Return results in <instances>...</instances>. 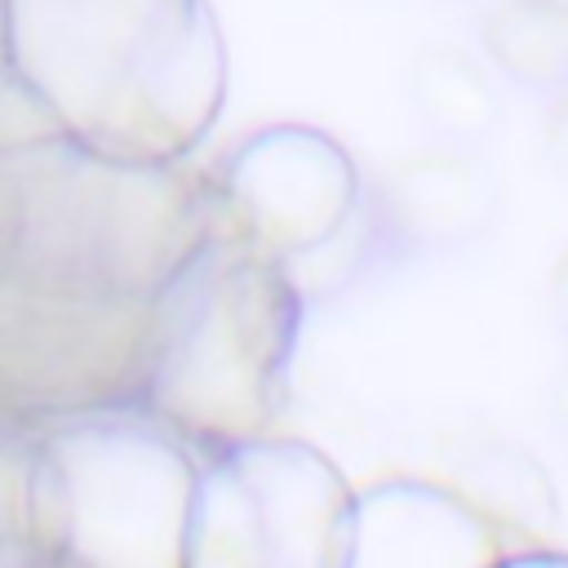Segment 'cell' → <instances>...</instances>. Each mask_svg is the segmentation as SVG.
Returning <instances> with one entry per match:
<instances>
[{
  "instance_id": "obj_1",
  "label": "cell",
  "mask_w": 568,
  "mask_h": 568,
  "mask_svg": "<svg viewBox=\"0 0 568 568\" xmlns=\"http://www.w3.org/2000/svg\"><path fill=\"white\" fill-rule=\"evenodd\" d=\"M9 62L58 124L115 160H186L226 102L209 0H4Z\"/></svg>"
},
{
  "instance_id": "obj_2",
  "label": "cell",
  "mask_w": 568,
  "mask_h": 568,
  "mask_svg": "<svg viewBox=\"0 0 568 568\" xmlns=\"http://www.w3.org/2000/svg\"><path fill=\"white\" fill-rule=\"evenodd\" d=\"M209 231L213 182L182 160H115L67 133L0 155L4 280L155 297Z\"/></svg>"
},
{
  "instance_id": "obj_3",
  "label": "cell",
  "mask_w": 568,
  "mask_h": 568,
  "mask_svg": "<svg viewBox=\"0 0 568 568\" xmlns=\"http://www.w3.org/2000/svg\"><path fill=\"white\" fill-rule=\"evenodd\" d=\"M302 311L284 262L213 204L209 240L155 293L138 404L200 457L275 435Z\"/></svg>"
},
{
  "instance_id": "obj_4",
  "label": "cell",
  "mask_w": 568,
  "mask_h": 568,
  "mask_svg": "<svg viewBox=\"0 0 568 568\" xmlns=\"http://www.w3.org/2000/svg\"><path fill=\"white\" fill-rule=\"evenodd\" d=\"M200 462L142 404L40 417L31 546L58 568H186Z\"/></svg>"
},
{
  "instance_id": "obj_5",
  "label": "cell",
  "mask_w": 568,
  "mask_h": 568,
  "mask_svg": "<svg viewBox=\"0 0 568 568\" xmlns=\"http://www.w3.org/2000/svg\"><path fill=\"white\" fill-rule=\"evenodd\" d=\"M355 493L306 439L262 435L200 462L186 568H342Z\"/></svg>"
},
{
  "instance_id": "obj_6",
  "label": "cell",
  "mask_w": 568,
  "mask_h": 568,
  "mask_svg": "<svg viewBox=\"0 0 568 568\" xmlns=\"http://www.w3.org/2000/svg\"><path fill=\"white\" fill-rule=\"evenodd\" d=\"M155 297L58 293L0 275V404L62 417L138 404Z\"/></svg>"
},
{
  "instance_id": "obj_7",
  "label": "cell",
  "mask_w": 568,
  "mask_h": 568,
  "mask_svg": "<svg viewBox=\"0 0 568 568\" xmlns=\"http://www.w3.org/2000/svg\"><path fill=\"white\" fill-rule=\"evenodd\" d=\"M217 213L280 262L328 240L364 200L351 151L315 124H266L213 169Z\"/></svg>"
},
{
  "instance_id": "obj_8",
  "label": "cell",
  "mask_w": 568,
  "mask_h": 568,
  "mask_svg": "<svg viewBox=\"0 0 568 568\" xmlns=\"http://www.w3.org/2000/svg\"><path fill=\"white\" fill-rule=\"evenodd\" d=\"M390 257L457 253L501 222V178L479 146L430 142L364 182Z\"/></svg>"
},
{
  "instance_id": "obj_9",
  "label": "cell",
  "mask_w": 568,
  "mask_h": 568,
  "mask_svg": "<svg viewBox=\"0 0 568 568\" xmlns=\"http://www.w3.org/2000/svg\"><path fill=\"white\" fill-rule=\"evenodd\" d=\"M493 528L453 493L390 479L355 493L342 568H493Z\"/></svg>"
},
{
  "instance_id": "obj_10",
  "label": "cell",
  "mask_w": 568,
  "mask_h": 568,
  "mask_svg": "<svg viewBox=\"0 0 568 568\" xmlns=\"http://www.w3.org/2000/svg\"><path fill=\"white\" fill-rule=\"evenodd\" d=\"M408 102L435 142L479 146L497 133L506 102L493 80V67L462 44L430 40L408 58Z\"/></svg>"
},
{
  "instance_id": "obj_11",
  "label": "cell",
  "mask_w": 568,
  "mask_h": 568,
  "mask_svg": "<svg viewBox=\"0 0 568 568\" xmlns=\"http://www.w3.org/2000/svg\"><path fill=\"white\" fill-rule=\"evenodd\" d=\"M484 62L541 102L568 89V0H488L475 18Z\"/></svg>"
},
{
  "instance_id": "obj_12",
  "label": "cell",
  "mask_w": 568,
  "mask_h": 568,
  "mask_svg": "<svg viewBox=\"0 0 568 568\" xmlns=\"http://www.w3.org/2000/svg\"><path fill=\"white\" fill-rule=\"evenodd\" d=\"M382 262H395V257H390V244L382 235V222H377L373 200H368V186H364V200L355 204V213L328 240H320V244L284 257V271H288L293 288H297V297L306 306V302L337 297L342 288H351L355 280H364Z\"/></svg>"
},
{
  "instance_id": "obj_13",
  "label": "cell",
  "mask_w": 568,
  "mask_h": 568,
  "mask_svg": "<svg viewBox=\"0 0 568 568\" xmlns=\"http://www.w3.org/2000/svg\"><path fill=\"white\" fill-rule=\"evenodd\" d=\"M31 457L36 422L0 408V550L31 541Z\"/></svg>"
},
{
  "instance_id": "obj_14",
  "label": "cell",
  "mask_w": 568,
  "mask_h": 568,
  "mask_svg": "<svg viewBox=\"0 0 568 568\" xmlns=\"http://www.w3.org/2000/svg\"><path fill=\"white\" fill-rule=\"evenodd\" d=\"M67 129L58 124V115L44 106V98L9 67L0 75V155H13V151H27V146H40L49 138H62ZM71 138V133H67Z\"/></svg>"
},
{
  "instance_id": "obj_15",
  "label": "cell",
  "mask_w": 568,
  "mask_h": 568,
  "mask_svg": "<svg viewBox=\"0 0 568 568\" xmlns=\"http://www.w3.org/2000/svg\"><path fill=\"white\" fill-rule=\"evenodd\" d=\"M541 160L550 178L568 186V89L546 102V124H541Z\"/></svg>"
},
{
  "instance_id": "obj_16",
  "label": "cell",
  "mask_w": 568,
  "mask_h": 568,
  "mask_svg": "<svg viewBox=\"0 0 568 568\" xmlns=\"http://www.w3.org/2000/svg\"><path fill=\"white\" fill-rule=\"evenodd\" d=\"M546 422H550V430L568 444V359L550 373V382H546Z\"/></svg>"
},
{
  "instance_id": "obj_17",
  "label": "cell",
  "mask_w": 568,
  "mask_h": 568,
  "mask_svg": "<svg viewBox=\"0 0 568 568\" xmlns=\"http://www.w3.org/2000/svg\"><path fill=\"white\" fill-rule=\"evenodd\" d=\"M546 306H550V324H555V333L568 342V248L559 253V262H555V271H550Z\"/></svg>"
},
{
  "instance_id": "obj_18",
  "label": "cell",
  "mask_w": 568,
  "mask_h": 568,
  "mask_svg": "<svg viewBox=\"0 0 568 568\" xmlns=\"http://www.w3.org/2000/svg\"><path fill=\"white\" fill-rule=\"evenodd\" d=\"M0 568H58L40 546H31V541H18V546H9V550H0Z\"/></svg>"
},
{
  "instance_id": "obj_19",
  "label": "cell",
  "mask_w": 568,
  "mask_h": 568,
  "mask_svg": "<svg viewBox=\"0 0 568 568\" xmlns=\"http://www.w3.org/2000/svg\"><path fill=\"white\" fill-rule=\"evenodd\" d=\"M13 62H9V9H4V0H0V75L9 71Z\"/></svg>"
},
{
  "instance_id": "obj_20",
  "label": "cell",
  "mask_w": 568,
  "mask_h": 568,
  "mask_svg": "<svg viewBox=\"0 0 568 568\" xmlns=\"http://www.w3.org/2000/svg\"><path fill=\"white\" fill-rule=\"evenodd\" d=\"M0 408H4V404H0Z\"/></svg>"
}]
</instances>
